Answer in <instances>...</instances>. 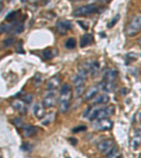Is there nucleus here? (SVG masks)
I'll list each match as a JSON object with an SVG mask.
<instances>
[{"instance_id":"nucleus-25","label":"nucleus","mask_w":141,"mask_h":158,"mask_svg":"<svg viewBox=\"0 0 141 158\" xmlns=\"http://www.w3.org/2000/svg\"><path fill=\"white\" fill-rule=\"evenodd\" d=\"M125 58H126V64H129L132 61H135V60H137L138 55L135 54V53H128L125 56Z\"/></svg>"},{"instance_id":"nucleus-6","label":"nucleus","mask_w":141,"mask_h":158,"mask_svg":"<svg viewBox=\"0 0 141 158\" xmlns=\"http://www.w3.org/2000/svg\"><path fill=\"white\" fill-rule=\"evenodd\" d=\"M116 147L115 141L113 139H106L104 140L99 143L98 145V149L104 155H109L114 148Z\"/></svg>"},{"instance_id":"nucleus-7","label":"nucleus","mask_w":141,"mask_h":158,"mask_svg":"<svg viewBox=\"0 0 141 158\" xmlns=\"http://www.w3.org/2000/svg\"><path fill=\"white\" fill-rule=\"evenodd\" d=\"M70 98L71 92L67 94H60L59 98V110L60 113H64L68 110L70 105Z\"/></svg>"},{"instance_id":"nucleus-12","label":"nucleus","mask_w":141,"mask_h":158,"mask_svg":"<svg viewBox=\"0 0 141 158\" xmlns=\"http://www.w3.org/2000/svg\"><path fill=\"white\" fill-rule=\"evenodd\" d=\"M33 114L36 118L41 119L44 118L45 116V108L42 103H38L34 105L33 108Z\"/></svg>"},{"instance_id":"nucleus-21","label":"nucleus","mask_w":141,"mask_h":158,"mask_svg":"<svg viewBox=\"0 0 141 158\" xmlns=\"http://www.w3.org/2000/svg\"><path fill=\"white\" fill-rule=\"evenodd\" d=\"M110 97L106 94H101L100 96L97 97L94 99V102L92 103V105H102V104H105L107 103L110 101Z\"/></svg>"},{"instance_id":"nucleus-39","label":"nucleus","mask_w":141,"mask_h":158,"mask_svg":"<svg viewBox=\"0 0 141 158\" xmlns=\"http://www.w3.org/2000/svg\"><path fill=\"white\" fill-rule=\"evenodd\" d=\"M138 43H139V44H140V45H141V37L138 39Z\"/></svg>"},{"instance_id":"nucleus-27","label":"nucleus","mask_w":141,"mask_h":158,"mask_svg":"<svg viewBox=\"0 0 141 158\" xmlns=\"http://www.w3.org/2000/svg\"><path fill=\"white\" fill-rule=\"evenodd\" d=\"M54 113H50L45 118H44V119L42 121V124L43 125H48L51 121H53L54 119V116H55V114H54Z\"/></svg>"},{"instance_id":"nucleus-23","label":"nucleus","mask_w":141,"mask_h":158,"mask_svg":"<svg viewBox=\"0 0 141 158\" xmlns=\"http://www.w3.org/2000/svg\"><path fill=\"white\" fill-rule=\"evenodd\" d=\"M76 40L74 37H69L66 40L65 43H64V46L67 48V49H74L76 47Z\"/></svg>"},{"instance_id":"nucleus-3","label":"nucleus","mask_w":141,"mask_h":158,"mask_svg":"<svg viewBox=\"0 0 141 158\" xmlns=\"http://www.w3.org/2000/svg\"><path fill=\"white\" fill-rule=\"evenodd\" d=\"M141 30V16H136L128 24L126 28V34L129 37L136 35Z\"/></svg>"},{"instance_id":"nucleus-15","label":"nucleus","mask_w":141,"mask_h":158,"mask_svg":"<svg viewBox=\"0 0 141 158\" xmlns=\"http://www.w3.org/2000/svg\"><path fill=\"white\" fill-rule=\"evenodd\" d=\"M61 78L59 76L56 75L52 77L47 83V89L50 91L55 90L56 89H57L59 86L60 84H61Z\"/></svg>"},{"instance_id":"nucleus-30","label":"nucleus","mask_w":141,"mask_h":158,"mask_svg":"<svg viewBox=\"0 0 141 158\" xmlns=\"http://www.w3.org/2000/svg\"><path fill=\"white\" fill-rule=\"evenodd\" d=\"M15 48H16V52L18 53V54H25V51H24L23 47V41H22L21 40L17 42Z\"/></svg>"},{"instance_id":"nucleus-9","label":"nucleus","mask_w":141,"mask_h":158,"mask_svg":"<svg viewBox=\"0 0 141 158\" xmlns=\"http://www.w3.org/2000/svg\"><path fill=\"white\" fill-rule=\"evenodd\" d=\"M56 102H57V98H56L55 94L50 92L45 96L42 103L45 108H50L54 106Z\"/></svg>"},{"instance_id":"nucleus-33","label":"nucleus","mask_w":141,"mask_h":158,"mask_svg":"<svg viewBox=\"0 0 141 158\" xmlns=\"http://www.w3.org/2000/svg\"><path fill=\"white\" fill-rule=\"evenodd\" d=\"M86 129H87V127L86 125H79V126L76 127L72 129V132L74 133L82 132V131H86Z\"/></svg>"},{"instance_id":"nucleus-19","label":"nucleus","mask_w":141,"mask_h":158,"mask_svg":"<svg viewBox=\"0 0 141 158\" xmlns=\"http://www.w3.org/2000/svg\"><path fill=\"white\" fill-rule=\"evenodd\" d=\"M57 52L54 51V48H45V50L42 51V55L43 59H45L46 60H50L52 59V58H54V56L56 55Z\"/></svg>"},{"instance_id":"nucleus-34","label":"nucleus","mask_w":141,"mask_h":158,"mask_svg":"<svg viewBox=\"0 0 141 158\" xmlns=\"http://www.w3.org/2000/svg\"><path fill=\"white\" fill-rule=\"evenodd\" d=\"M33 99V96L32 94H27L26 96H24L23 98H21V100L23 101L25 103H30L32 102Z\"/></svg>"},{"instance_id":"nucleus-22","label":"nucleus","mask_w":141,"mask_h":158,"mask_svg":"<svg viewBox=\"0 0 141 158\" xmlns=\"http://www.w3.org/2000/svg\"><path fill=\"white\" fill-rule=\"evenodd\" d=\"M100 84H101L102 89L103 90L104 92H106V93L112 92L116 88V84H114V82L110 83V82H102Z\"/></svg>"},{"instance_id":"nucleus-35","label":"nucleus","mask_w":141,"mask_h":158,"mask_svg":"<svg viewBox=\"0 0 141 158\" xmlns=\"http://www.w3.org/2000/svg\"><path fill=\"white\" fill-rule=\"evenodd\" d=\"M21 149L24 151H30L32 149V145L29 143H24L21 145Z\"/></svg>"},{"instance_id":"nucleus-14","label":"nucleus","mask_w":141,"mask_h":158,"mask_svg":"<svg viewBox=\"0 0 141 158\" xmlns=\"http://www.w3.org/2000/svg\"><path fill=\"white\" fill-rule=\"evenodd\" d=\"M118 72L116 69H110L108 70L104 75L103 82L113 83L117 78Z\"/></svg>"},{"instance_id":"nucleus-32","label":"nucleus","mask_w":141,"mask_h":158,"mask_svg":"<svg viewBox=\"0 0 141 158\" xmlns=\"http://www.w3.org/2000/svg\"><path fill=\"white\" fill-rule=\"evenodd\" d=\"M14 124L15 125L17 128L19 129H23L24 127L23 121L21 118H15L14 119Z\"/></svg>"},{"instance_id":"nucleus-41","label":"nucleus","mask_w":141,"mask_h":158,"mask_svg":"<svg viewBox=\"0 0 141 158\" xmlns=\"http://www.w3.org/2000/svg\"><path fill=\"white\" fill-rule=\"evenodd\" d=\"M119 158H122V156H121V157Z\"/></svg>"},{"instance_id":"nucleus-4","label":"nucleus","mask_w":141,"mask_h":158,"mask_svg":"<svg viewBox=\"0 0 141 158\" xmlns=\"http://www.w3.org/2000/svg\"><path fill=\"white\" fill-rule=\"evenodd\" d=\"M88 72V69L86 68V66L82 67L81 69H80L79 72L76 75L73 80L75 89L85 86V83H86V79H87Z\"/></svg>"},{"instance_id":"nucleus-1","label":"nucleus","mask_w":141,"mask_h":158,"mask_svg":"<svg viewBox=\"0 0 141 158\" xmlns=\"http://www.w3.org/2000/svg\"><path fill=\"white\" fill-rule=\"evenodd\" d=\"M115 113V108L114 106H108L105 108H95L88 109L85 113L84 115L87 117L89 120H100V119L108 118L109 117L112 116Z\"/></svg>"},{"instance_id":"nucleus-10","label":"nucleus","mask_w":141,"mask_h":158,"mask_svg":"<svg viewBox=\"0 0 141 158\" xmlns=\"http://www.w3.org/2000/svg\"><path fill=\"white\" fill-rule=\"evenodd\" d=\"M10 25H11V29H10V32H9V34H20L23 32L24 29H25L24 24L21 21H18L13 22V23H10Z\"/></svg>"},{"instance_id":"nucleus-38","label":"nucleus","mask_w":141,"mask_h":158,"mask_svg":"<svg viewBox=\"0 0 141 158\" xmlns=\"http://www.w3.org/2000/svg\"><path fill=\"white\" fill-rule=\"evenodd\" d=\"M138 119H139V120L141 121V113H140L138 114Z\"/></svg>"},{"instance_id":"nucleus-26","label":"nucleus","mask_w":141,"mask_h":158,"mask_svg":"<svg viewBox=\"0 0 141 158\" xmlns=\"http://www.w3.org/2000/svg\"><path fill=\"white\" fill-rule=\"evenodd\" d=\"M120 17H121L120 14H118V13L116 14V15L114 16V18H112V19L111 20L110 22H109L107 25H106V27H107L109 29H111V28H112L114 25H116V23H118V21H119Z\"/></svg>"},{"instance_id":"nucleus-40","label":"nucleus","mask_w":141,"mask_h":158,"mask_svg":"<svg viewBox=\"0 0 141 158\" xmlns=\"http://www.w3.org/2000/svg\"><path fill=\"white\" fill-rule=\"evenodd\" d=\"M0 3H1V11H2V2L1 1Z\"/></svg>"},{"instance_id":"nucleus-13","label":"nucleus","mask_w":141,"mask_h":158,"mask_svg":"<svg viewBox=\"0 0 141 158\" xmlns=\"http://www.w3.org/2000/svg\"><path fill=\"white\" fill-rule=\"evenodd\" d=\"M94 37L92 34L86 33L80 37V47L85 48L86 46H88L93 43Z\"/></svg>"},{"instance_id":"nucleus-29","label":"nucleus","mask_w":141,"mask_h":158,"mask_svg":"<svg viewBox=\"0 0 141 158\" xmlns=\"http://www.w3.org/2000/svg\"><path fill=\"white\" fill-rule=\"evenodd\" d=\"M71 88H70V85L68 84H64L62 86L61 89H60V94H67L71 92Z\"/></svg>"},{"instance_id":"nucleus-24","label":"nucleus","mask_w":141,"mask_h":158,"mask_svg":"<svg viewBox=\"0 0 141 158\" xmlns=\"http://www.w3.org/2000/svg\"><path fill=\"white\" fill-rule=\"evenodd\" d=\"M141 145V136H136L131 141V147L133 149L137 150Z\"/></svg>"},{"instance_id":"nucleus-17","label":"nucleus","mask_w":141,"mask_h":158,"mask_svg":"<svg viewBox=\"0 0 141 158\" xmlns=\"http://www.w3.org/2000/svg\"><path fill=\"white\" fill-rule=\"evenodd\" d=\"M11 105L15 110H16L18 112H19L20 113H22V114H23V113H25L26 112L25 103H24L22 100L18 99V100L14 101L11 103Z\"/></svg>"},{"instance_id":"nucleus-28","label":"nucleus","mask_w":141,"mask_h":158,"mask_svg":"<svg viewBox=\"0 0 141 158\" xmlns=\"http://www.w3.org/2000/svg\"><path fill=\"white\" fill-rule=\"evenodd\" d=\"M121 156H122V155L118 152V148L115 147L109 155H106V158H119Z\"/></svg>"},{"instance_id":"nucleus-5","label":"nucleus","mask_w":141,"mask_h":158,"mask_svg":"<svg viewBox=\"0 0 141 158\" xmlns=\"http://www.w3.org/2000/svg\"><path fill=\"white\" fill-rule=\"evenodd\" d=\"M72 28H73V24L69 20L61 19L58 21L56 24V32L62 36L65 35L68 30L72 29Z\"/></svg>"},{"instance_id":"nucleus-16","label":"nucleus","mask_w":141,"mask_h":158,"mask_svg":"<svg viewBox=\"0 0 141 158\" xmlns=\"http://www.w3.org/2000/svg\"><path fill=\"white\" fill-rule=\"evenodd\" d=\"M23 129V134L25 137H31L37 133L38 129L35 127L31 124H25Z\"/></svg>"},{"instance_id":"nucleus-2","label":"nucleus","mask_w":141,"mask_h":158,"mask_svg":"<svg viewBox=\"0 0 141 158\" xmlns=\"http://www.w3.org/2000/svg\"><path fill=\"white\" fill-rule=\"evenodd\" d=\"M100 6L96 4H90L80 6L77 9H76L73 12V15L74 16H86L91 15V14L97 13L100 11Z\"/></svg>"},{"instance_id":"nucleus-36","label":"nucleus","mask_w":141,"mask_h":158,"mask_svg":"<svg viewBox=\"0 0 141 158\" xmlns=\"http://www.w3.org/2000/svg\"><path fill=\"white\" fill-rule=\"evenodd\" d=\"M85 91V86L80 87V88H76L75 89V95L76 97H79L82 94V93Z\"/></svg>"},{"instance_id":"nucleus-11","label":"nucleus","mask_w":141,"mask_h":158,"mask_svg":"<svg viewBox=\"0 0 141 158\" xmlns=\"http://www.w3.org/2000/svg\"><path fill=\"white\" fill-rule=\"evenodd\" d=\"M86 68L90 72L92 77L98 75L100 69V63L98 60H93V61L89 63L86 66Z\"/></svg>"},{"instance_id":"nucleus-8","label":"nucleus","mask_w":141,"mask_h":158,"mask_svg":"<svg viewBox=\"0 0 141 158\" xmlns=\"http://www.w3.org/2000/svg\"><path fill=\"white\" fill-rule=\"evenodd\" d=\"M113 121L110 119L106 118L97 120V122L94 124V128L98 131H109L112 128Z\"/></svg>"},{"instance_id":"nucleus-31","label":"nucleus","mask_w":141,"mask_h":158,"mask_svg":"<svg viewBox=\"0 0 141 158\" xmlns=\"http://www.w3.org/2000/svg\"><path fill=\"white\" fill-rule=\"evenodd\" d=\"M2 43L3 45L4 46V47H9V46H11L15 43V39L13 37L7 38V39L3 40Z\"/></svg>"},{"instance_id":"nucleus-37","label":"nucleus","mask_w":141,"mask_h":158,"mask_svg":"<svg viewBox=\"0 0 141 158\" xmlns=\"http://www.w3.org/2000/svg\"><path fill=\"white\" fill-rule=\"evenodd\" d=\"M77 23L79 24L82 29L85 30H88V28H89V25H88V23L87 22H84L82 21H77Z\"/></svg>"},{"instance_id":"nucleus-20","label":"nucleus","mask_w":141,"mask_h":158,"mask_svg":"<svg viewBox=\"0 0 141 158\" xmlns=\"http://www.w3.org/2000/svg\"><path fill=\"white\" fill-rule=\"evenodd\" d=\"M21 14V11L20 10H16V11H11L5 17V21L9 23H13V22L18 21L17 19L18 17Z\"/></svg>"},{"instance_id":"nucleus-18","label":"nucleus","mask_w":141,"mask_h":158,"mask_svg":"<svg viewBox=\"0 0 141 158\" xmlns=\"http://www.w3.org/2000/svg\"><path fill=\"white\" fill-rule=\"evenodd\" d=\"M99 92V87L97 86H94L90 87L89 89L88 90V92L86 93L84 96V101H88L91 100L92 98H93L94 96L98 94Z\"/></svg>"}]
</instances>
